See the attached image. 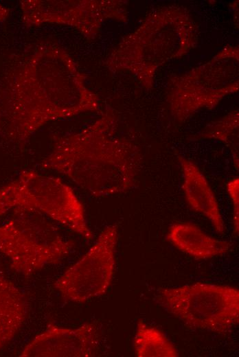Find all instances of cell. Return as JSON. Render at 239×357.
I'll return each mask as SVG.
<instances>
[{
	"label": "cell",
	"instance_id": "cell-8",
	"mask_svg": "<svg viewBox=\"0 0 239 357\" xmlns=\"http://www.w3.org/2000/svg\"><path fill=\"white\" fill-rule=\"evenodd\" d=\"M183 189L189 206L209 220L218 234L226 231L219 205L206 178L193 162L179 157Z\"/></svg>",
	"mask_w": 239,
	"mask_h": 357
},
{
	"label": "cell",
	"instance_id": "cell-11",
	"mask_svg": "<svg viewBox=\"0 0 239 357\" xmlns=\"http://www.w3.org/2000/svg\"><path fill=\"white\" fill-rule=\"evenodd\" d=\"M133 347L138 357H177L175 346L157 328L143 321H138L133 340Z\"/></svg>",
	"mask_w": 239,
	"mask_h": 357
},
{
	"label": "cell",
	"instance_id": "cell-6",
	"mask_svg": "<svg viewBox=\"0 0 239 357\" xmlns=\"http://www.w3.org/2000/svg\"><path fill=\"white\" fill-rule=\"evenodd\" d=\"M118 227L107 226L89 250L54 282L66 300L84 303L108 290L114 273Z\"/></svg>",
	"mask_w": 239,
	"mask_h": 357
},
{
	"label": "cell",
	"instance_id": "cell-4",
	"mask_svg": "<svg viewBox=\"0 0 239 357\" xmlns=\"http://www.w3.org/2000/svg\"><path fill=\"white\" fill-rule=\"evenodd\" d=\"M73 246L36 212L14 211V217L0 225V253L9 259L12 270L25 276L58 262Z\"/></svg>",
	"mask_w": 239,
	"mask_h": 357
},
{
	"label": "cell",
	"instance_id": "cell-7",
	"mask_svg": "<svg viewBox=\"0 0 239 357\" xmlns=\"http://www.w3.org/2000/svg\"><path fill=\"white\" fill-rule=\"evenodd\" d=\"M99 339V329L94 323H85L73 329L49 324L24 347L20 356H93L98 347Z\"/></svg>",
	"mask_w": 239,
	"mask_h": 357
},
{
	"label": "cell",
	"instance_id": "cell-9",
	"mask_svg": "<svg viewBox=\"0 0 239 357\" xmlns=\"http://www.w3.org/2000/svg\"><path fill=\"white\" fill-rule=\"evenodd\" d=\"M167 238L176 248L196 258L208 259L231 251L232 243L217 240L189 222H177L169 229Z\"/></svg>",
	"mask_w": 239,
	"mask_h": 357
},
{
	"label": "cell",
	"instance_id": "cell-1",
	"mask_svg": "<svg viewBox=\"0 0 239 357\" xmlns=\"http://www.w3.org/2000/svg\"><path fill=\"white\" fill-rule=\"evenodd\" d=\"M97 108L71 57L58 46L41 45L3 79L0 135L24 145L48 122Z\"/></svg>",
	"mask_w": 239,
	"mask_h": 357
},
{
	"label": "cell",
	"instance_id": "cell-2",
	"mask_svg": "<svg viewBox=\"0 0 239 357\" xmlns=\"http://www.w3.org/2000/svg\"><path fill=\"white\" fill-rule=\"evenodd\" d=\"M115 125V115L107 111L83 130L56 137L40 167L60 173L94 196L133 189L141 168L139 154L130 143L114 137Z\"/></svg>",
	"mask_w": 239,
	"mask_h": 357
},
{
	"label": "cell",
	"instance_id": "cell-10",
	"mask_svg": "<svg viewBox=\"0 0 239 357\" xmlns=\"http://www.w3.org/2000/svg\"><path fill=\"white\" fill-rule=\"evenodd\" d=\"M28 307L21 290L0 273V348L8 344L23 325Z\"/></svg>",
	"mask_w": 239,
	"mask_h": 357
},
{
	"label": "cell",
	"instance_id": "cell-3",
	"mask_svg": "<svg viewBox=\"0 0 239 357\" xmlns=\"http://www.w3.org/2000/svg\"><path fill=\"white\" fill-rule=\"evenodd\" d=\"M14 210L45 214L87 240L93 238L84 207L73 189L58 178L32 170L0 187V216Z\"/></svg>",
	"mask_w": 239,
	"mask_h": 357
},
{
	"label": "cell",
	"instance_id": "cell-5",
	"mask_svg": "<svg viewBox=\"0 0 239 357\" xmlns=\"http://www.w3.org/2000/svg\"><path fill=\"white\" fill-rule=\"evenodd\" d=\"M158 303L185 325L225 334L239 322V290L232 286L195 283L161 288Z\"/></svg>",
	"mask_w": 239,
	"mask_h": 357
},
{
	"label": "cell",
	"instance_id": "cell-14",
	"mask_svg": "<svg viewBox=\"0 0 239 357\" xmlns=\"http://www.w3.org/2000/svg\"><path fill=\"white\" fill-rule=\"evenodd\" d=\"M9 10L0 3V21L5 20L8 16Z\"/></svg>",
	"mask_w": 239,
	"mask_h": 357
},
{
	"label": "cell",
	"instance_id": "cell-12",
	"mask_svg": "<svg viewBox=\"0 0 239 357\" xmlns=\"http://www.w3.org/2000/svg\"><path fill=\"white\" fill-rule=\"evenodd\" d=\"M237 128L238 114L231 115L217 124L215 129H211L208 136L218 138L227 142L230 141V136Z\"/></svg>",
	"mask_w": 239,
	"mask_h": 357
},
{
	"label": "cell",
	"instance_id": "cell-13",
	"mask_svg": "<svg viewBox=\"0 0 239 357\" xmlns=\"http://www.w3.org/2000/svg\"><path fill=\"white\" fill-rule=\"evenodd\" d=\"M227 193L233 205V227L235 235H238L239 230V179L235 177L226 185Z\"/></svg>",
	"mask_w": 239,
	"mask_h": 357
}]
</instances>
